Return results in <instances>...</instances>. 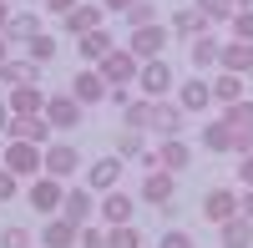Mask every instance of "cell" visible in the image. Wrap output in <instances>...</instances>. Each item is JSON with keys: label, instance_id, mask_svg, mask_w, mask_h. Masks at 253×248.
Segmentation results:
<instances>
[{"label": "cell", "instance_id": "obj_1", "mask_svg": "<svg viewBox=\"0 0 253 248\" xmlns=\"http://www.w3.org/2000/svg\"><path fill=\"white\" fill-rule=\"evenodd\" d=\"M137 203H147V208H172L177 203V172H167V167H147L142 177V188H137Z\"/></svg>", "mask_w": 253, "mask_h": 248}, {"label": "cell", "instance_id": "obj_2", "mask_svg": "<svg viewBox=\"0 0 253 248\" xmlns=\"http://www.w3.org/2000/svg\"><path fill=\"white\" fill-rule=\"evenodd\" d=\"M0 167H10L20 182H31V177H41V147L26 142V137H5V157H0Z\"/></svg>", "mask_w": 253, "mask_h": 248}, {"label": "cell", "instance_id": "obj_3", "mask_svg": "<svg viewBox=\"0 0 253 248\" xmlns=\"http://www.w3.org/2000/svg\"><path fill=\"white\" fill-rule=\"evenodd\" d=\"M41 172L66 182V177L81 172V152L71 147V142H46V147H41Z\"/></svg>", "mask_w": 253, "mask_h": 248}, {"label": "cell", "instance_id": "obj_4", "mask_svg": "<svg viewBox=\"0 0 253 248\" xmlns=\"http://www.w3.org/2000/svg\"><path fill=\"white\" fill-rule=\"evenodd\" d=\"M61 198H66V182H61V177H46V172L31 177V188H26V203H31L41 218H56V213H61Z\"/></svg>", "mask_w": 253, "mask_h": 248}, {"label": "cell", "instance_id": "obj_5", "mask_svg": "<svg viewBox=\"0 0 253 248\" xmlns=\"http://www.w3.org/2000/svg\"><path fill=\"white\" fill-rule=\"evenodd\" d=\"M167 41H172V31L162 26V20H152V26H132V36H126V51H132L137 61H152L167 51Z\"/></svg>", "mask_w": 253, "mask_h": 248}, {"label": "cell", "instance_id": "obj_6", "mask_svg": "<svg viewBox=\"0 0 253 248\" xmlns=\"http://www.w3.org/2000/svg\"><path fill=\"white\" fill-rule=\"evenodd\" d=\"M177 86V81H172V66H167V61L162 56H152V61H137V91L142 96H167V91H172Z\"/></svg>", "mask_w": 253, "mask_h": 248}, {"label": "cell", "instance_id": "obj_7", "mask_svg": "<svg viewBox=\"0 0 253 248\" xmlns=\"http://www.w3.org/2000/svg\"><path fill=\"white\" fill-rule=\"evenodd\" d=\"M81 117H86V107L71 96V91H51L46 96V122L56 132H71V127H81Z\"/></svg>", "mask_w": 253, "mask_h": 248}, {"label": "cell", "instance_id": "obj_8", "mask_svg": "<svg viewBox=\"0 0 253 248\" xmlns=\"http://www.w3.org/2000/svg\"><path fill=\"white\" fill-rule=\"evenodd\" d=\"M101 20H107V10H101V0H76V5L61 15V31L66 36H86V31H96Z\"/></svg>", "mask_w": 253, "mask_h": 248}, {"label": "cell", "instance_id": "obj_9", "mask_svg": "<svg viewBox=\"0 0 253 248\" xmlns=\"http://www.w3.org/2000/svg\"><path fill=\"white\" fill-rule=\"evenodd\" d=\"M107 86H112V81L101 76L96 66H81V71L71 76V96L81 101V107H101V101H107Z\"/></svg>", "mask_w": 253, "mask_h": 248}, {"label": "cell", "instance_id": "obj_10", "mask_svg": "<svg viewBox=\"0 0 253 248\" xmlns=\"http://www.w3.org/2000/svg\"><path fill=\"white\" fill-rule=\"evenodd\" d=\"M182 127H187V112L177 107V101L157 96V101H152V122H147V132H157V137H182Z\"/></svg>", "mask_w": 253, "mask_h": 248}, {"label": "cell", "instance_id": "obj_11", "mask_svg": "<svg viewBox=\"0 0 253 248\" xmlns=\"http://www.w3.org/2000/svg\"><path fill=\"white\" fill-rule=\"evenodd\" d=\"M132 208H137V198H132V193H122V188H112V193H101V198H96L101 228H117V223H132Z\"/></svg>", "mask_w": 253, "mask_h": 248}, {"label": "cell", "instance_id": "obj_12", "mask_svg": "<svg viewBox=\"0 0 253 248\" xmlns=\"http://www.w3.org/2000/svg\"><path fill=\"white\" fill-rule=\"evenodd\" d=\"M0 86H41V66H36V61L31 56H5V61H0Z\"/></svg>", "mask_w": 253, "mask_h": 248}, {"label": "cell", "instance_id": "obj_13", "mask_svg": "<svg viewBox=\"0 0 253 248\" xmlns=\"http://www.w3.org/2000/svg\"><path fill=\"white\" fill-rule=\"evenodd\" d=\"M91 213H96V193L86 188V182H81V188H66V198H61V218H71L76 228H86Z\"/></svg>", "mask_w": 253, "mask_h": 248}, {"label": "cell", "instance_id": "obj_14", "mask_svg": "<svg viewBox=\"0 0 253 248\" xmlns=\"http://www.w3.org/2000/svg\"><path fill=\"white\" fill-rule=\"evenodd\" d=\"M122 167H126V162L112 152V157H101V162H91V167H86V188L101 198V193H112V188H122Z\"/></svg>", "mask_w": 253, "mask_h": 248}, {"label": "cell", "instance_id": "obj_15", "mask_svg": "<svg viewBox=\"0 0 253 248\" xmlns=\"http://www.w3.org/2000/svg\"><path fill=\"white\" fill-rule=\"evenodd\" d=\"M203 218L213 223V228L228 223V218H238V193H233V188H208V193H203Z\"/></svg>", "mask_w": 253, "mask_h": 248}, {"label": "cell", "instance_id": "obj_16", "mask_svg": "<svg viewBox=\"0 0 253 248\" xmlns=\"http://www.w3.org/2000/svg\"><path fill=\"white\" fill-rule=\"evenodd\" d=\"M177 107L187 112V117H198V112H208L213 107V81H177Z\"/></svg>", "mask_w": 253, "mask_h": 248}, {"label": "cell", "instance_id": "obj_17", "mask_svg": "<svg viewBox=\"0 0 253 248\" xmlns=\"http://www.w3.org/2000/svg\"><path fill=\"white\" fill-rule=\"evenodd\" d=\"M157 167H167V172H187V167H193V147H187V142L182 137H162L157 142Z\"/></svg>", "mask_w": 253, "mask_h": 248}, {"label": "cell", "instance_id": "obj_18", "mask_svg": "<svg viewBox=\"0 0 253 248\" xmlns=\"http://www.w3.org/2000/svg\"><path fill=\"white\" fill-rule=\"evenodd\" d=\"M107 81H137V56L126 51V46H112L107 56H101V66H96Z\"/></svg>", "mask_w": 253, "mask_h": 248}, {"label": "cell", "instance_id": "obj_19", "mask_svg": "<svg viewBox=\"0 0 253 248\" xmlns=\"http://www.w3.org/2000/svg\"><path fill=\"white\" fill-rule=\"evenodd\" d=\"M76 238H81V228H76L71 218L56 213V218H46V228H41L36 243H41V248H76Z\"/></svg>", "mask_w": 253, "mask_h": 248}, {"label": "cell", "instance_id": "obj_20", "mask_svg": "<svg viewBox=\"0 0 253 248\" xmlns=\"http://www.w3.org/2000/svg\"><path fill=\"white\" fill-rule=\"evenodd\" d=\"M112 46H117V41L101 31V26L86 31V36H76V56H81V66H101V56H107Z\"/></svg>", "mask_w": 253, "mask_h": 248}, {"label": "cell", "instance_id": "obj_21", "mask_svg": "<svg viewBox=\"0 0 253 248\" xmlns=\"http://www.w3.org/2000/svg\"><path fill=\"white\" fill-rule=\"evenodd\" d=\"M187 61H193L198 71H213L218 61H223V41H218L213 31H203V36L193 41V46H187Z\"/></svg>", "mask_w": 253, "mask_h": 248}, {"label": "cell", "instance_id": "obj_22", "mask_svg": "<svg viewBox=\"0 0 253 248\" xmlns=\"http://www.w3.org/2000/svg\"><path fill=\"white\" fill-rule=\"evenodd\" d=\"M172 36H182V41H198L203 31H213L208 26V15L198 10V5H182V10H172V26H167Z\"/></svg>", "mask_w": 253, "mask_h": 248}, {"label": "cell", "instance_id": "obj_23", "mask_svg": "<svg viewBox=\"0 0 253 248\" xmlns=\"http://www.w3.org/2000/svg\"><path fill=\"white\" fill-rule=\"evenodd\" d=\"M10 137H26V142H36V147H46V142H51L46 112H36V117H10Z\"/></svg>", "mask_w": 253, "mask_h": 248}, {"label": "cell", "instance_id": "obj_24", "mask_svg": "<svg viewBox=\"0 0 253 248\" xmlns=\"http://www.w3.org/2000/svg\"><path fill=\"white\" fill-rule=\"evenodd\" d=\"M218 71H238V76H248V71H253V41H223Z\"/></svg>", "mask_w": 253, "mask_h": 248}, {"label": "cell", "instance_id": "obj_25", "mask_svg": "<svg viewBox=\"0 0 253 248\" xmlns=\"http://www.w3.org/2000/svg\"><path fill=\"white\" fill-rule=\"evenodd\" d=\"M10 117H36V112H46V91L41 86H10Z\"/></svg>", "mask_w": 253, "mask_h": 248}, {"label": "cell", "instance_id": "obj_26", "mask_svg": "<svg viewBox=\"0 0 253 248\" xmlns=\"http://www.w3.org/2000/svg\"><path fill=\"white\" fill-rule=\"evenodd\" d=\"M147 152H152V147H147V132L142 127H122L117 132V157L122 162H142Z\"/></svg>", "mask_w": 253, "mask_h": 248}, {"label": "cell", "instance_id": "obj_27", "mask_svg": "<svg viewBox=\"0 0 253 248\" xmlns=\"http://www.w3.org/2000/svg\"><path fill=\"white\" fill-rule=\"evenodd\" d=\"M218 243L223 248H253V223L238 213V218H228V223H218Z\"/></svg>", "mask_w": 253, "mask_h": 248}, {"label": "cell", "instance_id": "obj_28", "mask_svg": "<svg viewBox=\"0 0 253 248\" xmlns=\"http://www.w3.org/2000/svg\"><path fill=\"white\" fill-rule=\"evenodd\" d=\"M243 81H248V76H238V71H218V76H213V101H218V107L243 101Z\"/></svg>", "mask_w": 253, "mask_h": 248}, {"label": "cell", "instance_id": "obj_29", "mask_svg": "<svg viewBox=\"0 0 253 248\" xmlns=\"http://www.w3.org/2000/svg\"><path fill=\"white\" fill-rule=\"evenodd\" d=\"M41 31V15L36 10H15L10 20H5V31H0V36H5V41H31Z\"/></svg>", "mask_w": 253, "mask_h": 248}, {"label": "cell", "instance_id": "obj_30", "mask_svg": "<svg viewBox=\"0 0 253 248\" xmlns=\"http://www.w3.org/2000/svg\"><path fill=\"white\" fill-rule=\"evenodd\" d=\"M203 147L208 152H233V127L218 117V122H203Z\"/></svg>", "mask_w": 253, "mask_h": 248}, {"label": "cell", "instance_id": "obj_31", "mask_svg": "<svg viewBox=\"0 0 253 248\" xmlns=\"http://www.w3.org/2000/svg\"><path fill=\"white\" fill-rule=\"evenodd\" d=\"M193 5L208 15V26H228V20H233V10H238V0H193Z\"/></svg>", "mask_w": 253, "mask_h": 248}, {"label": "cell", "instance_id": "obj_32", "mask_svg": "<svg viewBox=\"0 0 253 248\" xmlns=\"http://www.w3.org/2000/svg\"><path fill=\"white\" fill-rule=\"evenodd\" d=\"M26 56L36 61V66H46V61H56V41H51L46 31H36V36L26 41Z\"/></svg>", "mask_w": 253, "mask_h": 248}, {"label": "cell", "instance_id": "obj_33", "mask_svg": "<svg viewBox=\"0 0 253 248\" xmlns=\"http://www.w3.org/2000/svg\"><path fill=\"white\" fill-rule=\"evenodd\" d=\"M107 238H112V248H147L137 223H117V228H107Z\"/></svg>", "mask_w": 253, "mask_h": 248}, {"label": "cell", "instance_id": "obj_34", "mask_svg": "<svg viewBox=\"0 0 253 248\" xmlns=\"http://www.w3.org/2000/svg\"><path fill=\"white\" fill-rule=\"evenodd\" d=\"M122 122H126V127H142V132H147V122H152V96H137L132 107L122 112Z\"/></svg>", "mask_w": 253, "mask_h": 248}, {"label": "cell", "instance_id": "obj_35", "mask_svg": "<svg viewBox=\"0 0 253 248\" xmlns=\"http://www.w3.org/2000/svg\"><path fill=\"white\" fill-rule=\"evenodd\" d=\"M223 122H228V127H253V101L243 96V101H233V107H223Z\"/></svg>", "mask_w": 253, "mask_h": 248}, {"label": "cell", "instance_id": "obj_36", "mask_svg": "<svg viewBox=\"0 0 253 248\" xmlns=\"http://www.w3.org/2000/svg\"><path fill=\"white\" fill-rule=\"evenodd\" d=\"M228 31H233V41H253V5H238L233 20H228Z\"/></svg>", "mask_w": 253, "mask_h": 248}, {"label": "cell", "instance_id": "obj_37", "mask_svg": "<svg viewBox=\"0 0 253 248\" xmlns=\"http://www.w3.org/2000/svg\"><path fill=\"white\" fill-rule=\"evenodd\" d=\"M36 238H31V228H20V223H5L0 228V248H31Z\"/></svg>", "mask_w": 253, "mask_h": 248}, {"label": "cell", "instance_id": "obj_38", "mask_svg": "<svg viewBox=\"0 0 253 248\" xmlns=\"http://www.w3.org/2000/svg\"><path fill=\"white\" fill-rule=\"evenodd\" d=\"M152 20H157L152 0H132V5H126V26H152Z\"/></svg>", "mask_w": 253, "mask_h": 248}, {"label": "cell", "instance_id": "obj_39", "mask_svg": "<svg viewBox=\"0 0 253 248\" xmlns=\"http://www.w3.org/2000/svg\"><path fill=\"white\" fill-rule=\"evenodd\" d=\"M76 248H112V238H107V228H81V238H76Z\"/></svg>", "mask_w": 253, "mask_h": 248}, {"label": "cell", "instance_id": "obj_40", "mask_svg": "<svg viewBox=\"0 0 253 248\" xmlns=\"http://www.w3.org/2000/svg\"><path fill=\"white\" fill-rule=\"evenodd\" d=\"M107 101H112V107H132V86H126V81H112V86H107Z\"/></svg>", "mask_w": 253, "mask_h": 248}, {"label": "cell", "instance_id": "obj_41", "mask_svg": "<svg viewBox=\"0 0 253 248\" xmlns=\"http://www.w3.org/2000/svg\"><path fill=\"white\" fill-rule=\"evenodd\" d=\"M157 248H193V233H182V228H167L157 238Z\"/></svg>", "mask_w": 253, "mask_h": 248}, {"label": "cell", "instance_id": "obj_42", "mask_svg": "<svg viewBox=\"0 0 253 248\" xmlns=\"http://www.w3.org/2000/svg\"><path fill=\"white\" fill-rule=\"evenodd\" d=\"M15 193H20V177H15L10 167H0V203H10Z\"/></svg>", "mask_w": 253, "mask_h": 248}, {"label": "cell", "instance_id": "obj_43", "mask_svg": "<svg viewBox=\"0 0 253 248\" xmlns=\"http://www.w3.org/2000/svg\"><path fill=\"white\" fill-rule=\"evenodd\" d=\"M233 152H238V157L253 152V127H238V132H233Z\"/></svg>", "mask_w": 253, "mask_h": 248}, {"label": "cell", "instance_id": "obj_44", "mask_svg": "<svg viewBox=\"0 0 253 248\" xmlns=\"http://www.w3.org/2000/svg\"><path fill=\"white\" fill-rule=\"evenodd\" d=\"M238 182H243V188H253V152L238 157Z\"/></svg>", "mask_w": 253, "mask_h": 248}, {"label": "cell", "instance_id": "obj_45", "mask_svg": "<svg viewBox=\"0 0 253 248\" xmlns=\"http://www.w3.org/2000/svg\"><path fill=\"white\" fill-rule=\"evenodd\" d=\"M238 213H243V218H248V223H253V188H248V193H243V198H238Z\"/></svg>", "mask_w": 253, "mask_h": 248}, {"label": "cell", "instance_id": "obj_46", "mask_svg": "<svg viewBox=\"0 0 253 248\" xmlns=\"http://www.w3.org/2000/svg\"><path fill=\"white\" fill-rule=\"evenodd\" d=\"M71 5H76V0H46V10H51V15H66Z\"/></svg>", "mask_w": 253, "mask_h": 248}, {"label": "cell", "instance_id": "obj_47", "mask_svg": "<svg viewBox=\"0 0 253 248\" xmlns=\"http://www.w3.org/2000/svg\"><path fill=\"white\" fill-rule=\"evenodd\" d=\"M0 137H10V107L0 101Z\"/></svg>", "mask_w": 253, "mask_h": 248}, {"label": "cell", "instance_id": "obj_48", "mask_svg": "<svg viewBox=\"0 0 253 248\" xmlns=\"http://www.w3.org/2000/svg\"><path fill=\"white\" fill-rule=\"evenodd\" d=\"M126 5H132V0H101V10H122V15H126Z\"/></svg>", "mask_w": 253, "mask_h": 248}, {"label": "cell", "instance_id": "obj_49", "mask_svg": "<svg viewBox=\"0 0 253 248\" xmlns=\"http://www.w3.org/2000/svg\"><path fill=\"white\" fill-rule=\"evenodd\" d=\"M15 10H10V0H0V31H5V20H10Z\"/></svg>", "mask_w": 253, "mask_h": 248}, {"label": "cell", "instance_id": "obj_50", "mask_svg": "<svg viewBox=\"0 0 253 248\" xmlns=\"http://www.w3.org/2000/svg\"><path fill=\"white\" fill-rule=\"evenodd\" d=\"M5 56H10V41H5V36H0V61H5Z\"/></svg>", "mask_w": 253, "mask_h": 248}, {"label": "cell", "instance_id": "obj_51", "mask_svg": "<svg viewBox=\"0 0 253 248\" xmlns=\"http://www.w3.org/2000/svg\"><path fill=\"white\" fill-rule=\"evenodd\" d=\"M238 5H253V0H238Z\"/></svg>", "mask_w": 253, "mask_h": 248}]
</instances>
